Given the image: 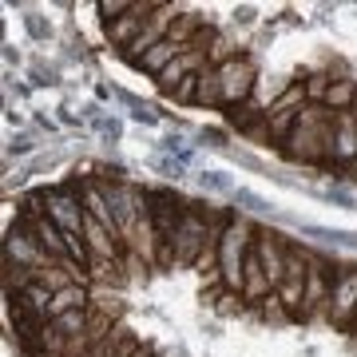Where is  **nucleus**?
Returning a JSON list of instances; mask_svg holds the SVG:
<instances>
[{"instance_id": "393cba45", "label": "nucleus", "mask_w": 357, "mask_h": 357, "mask_svg": "<svg viewBox=\"0 0 357 357\" xmlns=\"http://www.w3.org/2000/svg\"><path fill=\"white\" fill-rule=\"evenodd\" d=\"M326 199H330V203H337V206H345V211H354V195L342 191V187H337V191L330 187V191H326Z\"/></svg>"}, {"instance_id": "f8f14e48", "label": "nucleus", "mask_w": 357, "mask_h": 357, "mask_svg": "<svg viewBox=\"0 0 357 357\" xmlns=\"http://www.w3.org/2000/svg\"><path fill=\"white\" fill-rule=\"evenodd\" d=\"M354 100H357V79L333 76L330 96H326V103H321V107H330L333 115H342V112H354Z\"/></svg>"}, {"instance_id": "5701e85b", "label": "nucleus", "mask_w": 357, "mask_h": 357, "mask_svg": "<svg viewBox=\"0 0 357 357\" xmlns=\"http://www.w3.org/2000/svg\"><path fill=\"white\" fill-rule=\"evenodd\" d=\"M96 128L103 131V139H112V143H119V135H123V123L119 119H96Z\"/></svg>"}, {"instance_id": "bb28decb", "label": "nucleus", "mask_w": 357, "mask_h": 357, "mask_svg": "<svg viewBox=\"0 0 357 357\" xmlns=\"http://www.w3.org/2000/svg\"><path fill=\"white\" fill-rule=\"evenodd\" d=\"M32 147H36V143L28 139V135H20V139H13V143H8V155H28Z\"/></svg>"}, {"instance_id": "dca6fc26", "label": "nucleus", "mask_w": 357, "mask_h": 357, "mask_svg": "<svg viewBox=\"0 0 357 357\" xmlns=\"http://www.w3.org/2000/svg\"><path fill=\"white\" fill-rule=\"evenodd\" d=\"M199 187H203L206 195H234L238 187L230 183L227 171H199Z\"/></svg>"}, {"instance_id": "f3484780", "label": "nucleus", "mask_w": 357, "mask_h": 357, "mask_svg": "<svg viewBox=\"0 0 357 357\" xmlns=\"http://www.w3.org/2000/svg\"><path fill=\"white\" fill-rule=\"evenodd\" d=\"M234 199V211L243 206V211H255V215H266V211H274V203H266L262 195H255V191H246V187H238V191L230 195Z\"/></svg>"}, {"instance_id": "7ed1b4c3", "label": "nucleus", "mask_w": 357, "mask_h": 357, "mask_svg": "<svg viewBox=\"0 0 357 357\" xmlns=\"http://www.w3.org/2000/svg\"><path fill=\"white\" fill-rule=\"evenodd\" d=\"M218 72V103H222V112H234V107H243V103L255 100V88H258V60L250 52H243L238 60H230V64L215 68Z\"/></svg>"}, {"instance_id": "c756f323", "label": "nucleus", "mask_w": 357, "mask_h": 357, "mask_svg": "<svg viewBox=\"0 0 357 357\" xmlns=\"http://www.w3.org/2000/svg\"><path fill=\"white\" fill-rule=\"evenodd\" d=\"M354 115H357V100H354Z\"/></svg>"}, {"instance_id": "aec40b11", "label": "nucleus", "mask_w": 357, "mask_h": 357, "mask_svg": "<svg viewBox=\"0 0 357 357\" xmlns=\"http://www.w3.org/2000/svg\"><path fill=\"white\" fill-rule=\"evenodd\" d=\"M155 171L163 178H171V183H178V178L187 175V163H178V159H171V155H155Z\"/></svg>"}, {"instance_id": "20e7f679", "label": "nucleus", "mask_w": 357, "mask_h": 357, "mask_svg": "<svg viewBox=\"0 0 357 357\" xmlns=\"http://www.w3.org/2000/svg\"><path fill=\"white\" fill-rule=\"evenodd\" d=\"M342 262L326 255H310V274H306V298H302V318L298 321H326L330 314V290L337 278Z\"/></svg>"}, {"instance_id": "f257e3e1", "label": "nucleus", "mask_w": 357, "mask_h": 357, "mask_svg": "<svg viewBox=\"0 0 357 357\" xmlns=\"http://www.w3.org/2000/svg\"><path fill=\"white\" fill-rule=\"evenodd\" d=\"M255 234H258V227L243 211H230L227 227L218 234V270H215V286H222L227 294H238L243 298L246 262L255 255Z\"/></svg>"}, {"instance_id": "cd10ccee", "label": "nucleus", "mask_w": 357, "mask_h": 357, "mask_svg": "<svg viewBox=\"0 0 357 357\" xmlns=\"http://www.w3.org/2000/svg\"><path fill=\"white\" fill-rule=\"evenodd\" d=\"M234 24H255V8H234Z\"/></svg>"}, {"instance_id": "a878e982", "label": "nucleus", "mask_w": 357, "mask_h": 357, "mask_svg": "<svg viewBox=\"0 0 357 357\" xmlns=\"http://www.w3.org/2000/svg\"><path fill=\"white\" fill-rule=\"evenodd\" d=\"M24 24H28V32H32L36 40H44V36H48V28L40 24V16H36V13H28V16H24Z\"/></svg>"}, {"instance_id": "39448f33", "label": "nucleus", "mask_w": 357, "mask_h": 357, "mask_svg": "<svg viewBox=\"0 0 357 357\" xmlns=\"http://www.w3.org/2000/svg\"><path fill=\"white\" fill-rule=\"evenodd\" d=\"M40 195H44L48 218L64 234H84L88 211H84V199H79V183H56V187H44Z\"/></svg>"}, {"instance_id": "ddd939ff", "label": "nucleus", "mask_w": 357, "mask_h": 357, "mask_svg": "<svg viewBox=\"0 0 357 357\" xmlns=\"http://www.w3.org/2000/svg\"><path fill=\"white\" fill-rule=\"evenodd\" d=\"M195 107H222L218 103V72L211 64L199 72V100H195Z\"/></svg>"}, {"instance_id": "412c9836", "label": "nucleus", "mask_w": 357, "mask_h": 357, "mask_svg": "<svg viewBox=\"0 0 357 357\" xmlns=\"http://www.w3.org/2000/svg\"><path fill=\"white\" fill-rule=\"evenodd\" d=\"M123 100L131 103V119H135V123H147V128H155V123H159V112H155L151 103H139L135 96H123Z\"/></svg>"}, {"instance_id": "b1692460", "label": "nucleus", "mask_w": 357, "mask_h": 357, "mask_svg": "<svg viewBox=\"0 0 357 357\" xmlns=\"http://www.w3.org/2000/svg\"><path fill=\"white\" fill-rule=\"evenodd\" d=\"M199 139H203L206 147H227V131H218V128H203V131H199Z\"/></svg>"}, {"instance_id": "1a4fd4ad", "label": "nucleus", "mask_w": 357, "mask_h": 357, "mask_svg": "<svg viewBox=\"0 0 357 357\" xmlns=\"http://www.w3.org/2000/svg\"><path fill=\"white\" fill-rule=\"evenodd\" d=\"M151 13H155V0H135V8H131L128 16H119V20H112V24H103V32H107V40H112V48L128 52L131 44L143 36V28H147Z\"/></svg>"}, {"instance_id": "0eeeda50", "label": "nucleus", "mask_w": 357, "mask_h": 357, "mask_svg": "<svg viewBox=\"0 0 357 357\" xmlns=\"http://www.w3.org/2000/svg\"><path fill=\"white\" fill-rule=\"evenodd\" d=\"M354 318H357V266H349V262H345V266L337 270V278H333L330 314H326V321H330L333 330L349 333Z\"/></svg>"}, {"instance_id": "423d86ee", "label": "nucleus", "mask_w": 357, "mask_h": 357, "mask_svg": "<svg viewBox=\"0 0 357 357\" xmlns=\"http://www.w3.org/2000/svg\"><path fill=\"white\" fill-rule=\"evenodd\" d=\"M306 274H310V250L302 246H290V258H286V274L278 282V302L282 310L290 314V321L302 318V298H306Z\"/></svg>"}, {"instance_id": "6e6552de", "label": "nucleus", "mask_w": 357, "mask_h": 357, "mask_svg": "<svg viewBox=\"0 0 357 357\" xmlns=\"http://www.w3.org/2000/svg\"><path fill=\"white\" fill-rule=\"evenodd\" d=\"M354 163H357V115L354 112H342V115H333L326 167H333L337 175H349Z\"/></svg>"}, {"instance_id": "4be33fe9", "label": "nucleus", "mask_w": 357, "mask_h": 357, "mask_svg": "<svg viewBox=\"0 0 357 357\" xmlns=\"http://www.w3.org/2000/svg\"><path fill=\"white\" fill-rule=\"evenodd\" d=\"M258 310H262V318H270V321H290V314H286L282 302H278V294H270L266 302H258Z\"/></svg>"}, {"instance_id": "f03ea898", "label": "nucleus", "mask_w": 357, "mask_h": 357, "mask_svg": "<svg viewBox=\"0 0 357 357\" xmlns=\"http://www.w3.org/2000/svg\"><path fill=\"white\" fill-rule=\"evenodd\" d=\"M330 131H333V112L321 107V103H310L306 112H302V119L294 123L290 139L282 143V155L290 163H302V167H326Z\"/></svg>"}, {"instance_id": "4468645a", "label": "nucleus", "mask_w": 357, "mask_h": 357, "mask_svg": "<svg viewBox=\"0 0 357 357\" xmlns=\"http://www.w3.org/2000/svg\"><path fill=\"white\" fill-rule=\"evenodd\" d=\"M302 234H314V238H321V243L357 250V234H354V230H330V227H314V222H306V227H302Z\"/></svg>"}, {"instance_id": "9d476101", "label": "nucleus", "mask_w": 357, "mask_h": 357, "mask_svg": "<svg viewBox=\"0 0 357 357\" xmlns=\"http://www.w3.org/2000/svg\"><path fill=\"white\" fill-rule=\"evenodd\" d=\"M88 306H91L88 282H68L64 290L52 294V318H60V314H72V310H88Z\"/></svg>"}, {"instance_id": "2eb2a0df", "label": "nucleus", "mask_w": 357, "mask_h": 357, "mask_svg": "<svg viewBox=\"0 0 357 357\" xmlns=\"http://www.w3.org/2000/svg\"><path fill=\"white\" fill-rule=\"evenodd\" d=\"M330 84H333L330 72H310V76H302V88H306V100H310V103H326V96H330Z\"/></svg>"}, {"instance_id": "a211bd4d", "label": "nucleus", "mask_w": 357, "mask_h": 357, "mask_svg": "<svg viewBox=\"0 0 357 357\" xmlns=\"http://www.w3.org/2000/svg\"><path fill=\"white\" fill-rule=\"evenodd\" d=\"M131 8H135V0H100V4H96V13L103 16V24H112V20H119V16H128Z\"/></svg>"}, {"instance_id": "6ab92c4d", "label": "nucleus", "mask_w": 357, "mask_h": 357, "mask_svg": "<svg viewBox=\"0 0 357 357\" xmlns=\"http://www.w3.org/2000/svg\"><path fill=\"white\" fill-rule=\"evenodd\" d=\"M163 155H171V159H178V163H191V143L183 139V135H167L163 139Z\"/></svg>"}, {"instance_id": "c85d7f7f", "label": "nucleus", "mask_w": 357, "mask_h": 357, "mask_svg": "<svg viewBox=\"0 0 357 357\" xmlns=\"http://www.w3.org/2000/svg\"><path fill=\"white\" fill-rule=\"evenodd\" d=\"M349 175H354V183H357V163H354V171H349Z\"/></svg>"}, {"instance_id": "9b49d317", "label": "nucleus", "mask_w": 357, "mask_h": 357, "mask_svg": "<svg viewBox=\"0 0 357 357\" xmlns=\"http://www.w3.org/2000/svg\"><path fill=\"white\" fill-rule=\"evenodd\" d=\"M178 56H183V48H178V44H171V40H163V44H155V48L147 52V56H143L135 68H139V72H147V76L155 79L159 72H167V68L175 64Z\"/></svg>"}]
</instances>
